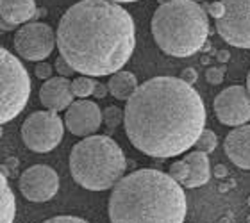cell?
I'll use <instances>...</instances> for the list:
<instances>
[{
	"mask_svg": "<svg viewBox=\"0 0 250 223\" xmlns=\"http://www.w3.org/2000/svg\"><path fill=\"white\" fill-rule=\"evenodd\" d=\"M206 123L204 100L181 77H154L127 100L124 127L130 145L156 159L177 157L198 141Z\"/></svg>",
	"mask_w": 250,
	"mask_h": 223,
	"instance_id": "cell-1",
	"label": "cell"
},
{
	"mask_svg": "<svg viewBox=\"0 0 250 223\" xmlns=\"http://www.w3.org/2000/svg\"><path fill=\"white\" fill-rule=\"evenodd\" d=\"M58 50L81 75L105 77L124 70L136 48L129 11L111 0H81L58 25Z\"/></svg>",
	"mask_w": 250,
	"mask_h": 223,
	"instance_id": "cell-2",
	"label": "cell"
},
{
	"mask_svg": "<svg viewBox=\"0 0 250 223\" xmlns=\"http://www.w3.org/2000/svg\"><path fill=\"white\" fill-rule=\"evenodd\" d=\"M107 213L111 223H184L186 195L168 173L143 168L113 187Z\"/></svg>",
	"mask_w": 250,
	"mask_h": 223,
	"instance_id": "cell-3",
	"label": "cell"
},
{
	"mask_svg": "<svg viewBox=\"0 0 250 223\" xmlns=\"http://www.w3.org/2000/svg\"><path fill=\"white\" fill-rule=\"evenodd\" d=\"M150 29L157 47L173 57L195 56L209 38L208 15L193 0H173L159 5L152 16Z\"/></svg>",
	"mask_w": 250,
	"mask_h": 223,
	"instance_id": "cell-4",
	"label": "cell"
},
{
	"mask_svg": "<svg viewBox=\"0 0 250 223\" xmlns=\"http://www.w3.org/2000/svg\"><path fill=\"white\" fill-rule=\"evenodd\" d=\"M127 159L113 138L95 134L75 143L70 152V173L88 191H105L124 179Z\"/></svg>",
	"mask_w": 250,
	"mask_h": 223,
	"instance_id": "cell-5",
	"label": "cell"
},
{
	"mask_svg": "<svg viewBox=\"0 0 250 223\" xmlns=\"http://www.w3.org/2000/svg\"><path fill=\"white\" fill-rule=\"evenodd\" d=\"M0 73H2L0 122L5 125L25 109L31 97V77L20 59L5 48L0 50Z\"/></svg>",
	"mask_w": 250,
	"mask_h": 223,
	"instance_id": "cell-6",
	"label": "cell"
},
{
	"mask_svg": "<svg viewBox=\"0 0 250 223\" xmlns=\"http://www.w3.org/2000/svg\"><path fill=\"white\" fill-rule=\"evenodd\" d=\"M62 120L54 111H36L29 114L21 125V140L29 150L36 154L52 152L62 141Z\"/></svg>",
	"mask_w": 250,
	"mask_h": 223,
	"instance_id": "cell-7",
	"label": "cell"
},
{
	"mask_svg": "<svg viewBox=\"0 0 250 223\" xmlns=\"http://www.w3.org/2000/svg\"><path fill=\"white\" fill-rule=\"evenodd\" d=\"M224 15L216 23V32L230 47L250 48V0H222Z\"/></svg>",
	"mask_w": 250,
	"mask_h": 223,
	"instance_id": "cell-8",
	"label": "cell"
},
{
	"mask_svg": "<svg viewBox=\"0 0 250 223\" xmlns=\"http://www.w3.org/2000/svg\"><path fill=\"white\" fill-rule=\"evenodd\" d=\"M54 47H58V36L43 21H29L15 34V50L25 61H45L54 52Z\"/></svg>",
	"mask_w": 250,
	"mask_h": 223,
	"instance_id": "cell-9",
	"label": "cell"
},
{
	"mask_svg": "<svg viewBox=\"0 0 250 223\" xmlns=\"http://www.w3.org/2000/svg\"><path fill=\"white\" fill-rule=\"evenodd\" d=\"M213 107L220 123L241 127L250 120V91L243 86H229L216 95Z\"/></svg>",
	"mask_w": 250,
	"mask_h": 223,
	"instance_id": "cell-10",
	"label": "cell"
},
{
	"mask_svg": "<svg viewBox=\"0 0 250 223\" xmlns=\"http://www.w3.org/2000/svg\"><path fill=\"white\" fill-rule=\"evenodd\" d=\"M18 186L29 202H48L59 191V175L47 164H34L21 173Z\"/></svg>",
	"mask_w": 250,
	"mask_h": 223,
	"instance_id": "cell-11",
	"label": "cell"
},
{
	"mask_svg": "<svg viewBox=\"0 0 250 223\" xmlns=\"http://www.w3.org/2000/svg\"><path fill=\"white\" fill-rule=\"evenodd\" d=\"M104 122L102 111L91 100H77L64 113V125L73 136L89 138L95 136Z\"/></svg>",
	"mask_w": 250,
	"mask_h": 223,
	"instance_id": "cell-12",
	"label": "cell"
},
{
	"mask_svg": "<svg viewBox=\"0 0 250 223\" xmlns=\"http://www.w3.org/2000/svg\"><path fill=\"white\" fill-rule=\"evenodd\" d=\"M72 82L66 77H52L45 81L40 88V102L48 111H64L73 104Z\"/></svg>",
	"mask_w": 250,
	"mask_h": 223,
	"instance_id": "cell-13",
	"label": "cell"
},
{
	"mask_svg": "<svg viewBox=\"0 0 250 223\" xmlns=\"http://www.w3.org/2000/svg\"><path fill=\"white\" fill-rule=\"evenodd\" d=\"M224 150L238 168L250 170V125H241L230 130L225 138Z\"/></svg>",
	"mask_w": 250,
	"mask_h": 223,
	"instance_id": "cell-14",
	"label": "cell"
},
{
	"mask_svg": "<svg viewBox=\"0 0 250 223\" xmlns=\"http://www.w3.org/2000/svg\"><path fill=\"white\" fill-rule=\"evenodd\" d=\"M36 2L34 0H0V16L4 23H9L16 29L25 25L27 21L36 16Z\"/></svg>",
	"mask_w": 250,
	"mask_h": 223,
	"instance_id": "cell-15",
	"label": "cell"
},
{
	"mask_svg": "<svg viewBox=\"0 0 250 223\" xmlns=\"http://www.w3.org/2000/svg\"><path fill=\"white\" fill-rule=\"evenodd\" d=\"M183 161L189 166V177H188L184 187L193 189V187L206 186L211 179V164H209L208 154H204L200 150L188 152V154H184Z\"/></svg>",
	"mask_w": 250,
	"mask_h": 223,
	"instance_id": "cell-16",
	"label": "cell"
},
{
	"mask_svg": "<svg viewBox=\"0 0 250 223\" xmlns=\"http://www.w3.org/2000/svg\"><path fill=\"white\" fill-rule=\"evenodd\" d=\"M107 88H109L111 97H115L116 100L127 102L136 93V89L140 88V84H138V79H136V75L132 72L120 70V72L111 75Z\"/></svg>",
	"mask_w": 250,
	"mask_h": 223,
	"instance_id": "cell-17",
	"label": "cell"
},
{
	"mask_svg": "<svg viewBox=\"0 0 250 223\" xmlns=\"http://www.w3.org/2000/svg\"><path fill=\"white\" fill-rule=\"evenodd\" d=\"M0 186H2V195H0V207H2V211H0V223H13L16 216V198L5 175H2Z\"/></svg>",
	"mask_w": 250,
	"mask_h": 223,
	"instance_id": "cell-18",
	"label": "cell"
},
{
	"mask_svg": "<svg viewBox=\"0 0 250 223\" xmlns=\"http://www.w3.org/2000/svg\"><path fill=\"white\" fill-rule=\"evenodd\" d=\"M95 88H97V82L88 75H79L72 81L73 95L81 100H86L88 97H91L95 93Z\"/></svg>",
	"mask_w": 250,
	"mask_h": 223,
	"instance_id": "cell-19",
	"label": "cell"
},
{
	"mask_svg": "<svg viewBox=\"0 0 250 223\" xmlns=\"http://www.w3.org/2000/svg\"><path fill=\"white\" fill-rule=\"evenodd\" d=\"M102 116H104V123L109 132H115V130L124 123V111H122L120 107H116V105L105 107Z\"/></svg>",
	"mask_w": 250,
	"mask_h": 223,
	"instance_id": "cell-20",
	"label": "cell"
},
{
	"mask_svg": "<svg viewBox=\"0 0 250 223\" xmlns=\"http://www.w3.org/2000/svg\"><path fill=\"white\" fill-rule=\"evenodd\" d=\"M216 146H218V138H216V134H214L211 129H204V132L200 134L198 141L195 143V148L204 152V154H208V156L211 152H214Z\"/></svg>",
	"mask_w": 250,
	"mask_h": 223,
	"instance_id": "cell-21",
	"label": "cell"
},
{
	"mask_svg": "<svg viewBox=\"0 0 250 223\" xmlns=\"http://www.w3.org/2000/svg\"><path fill=\"white\" fill-rule=\"evenodd\" d=\"M168 175L172 177L175 182H179L181 186H184L188 181V177H189V166H188L183 159H181V161H175L168 168Z\"/></svg>",
	"mask_w": 250,
	"mask_h": 223,
	"instance_id": "cell-22",
	"label": "cell"
},
{
	"mask_svg": "<svg viewBox=\"0 0 250 223\" xmlns=\"http://www.w3.org/2000/svg\"><path fill=\"white\" fill-rule=\"evenodd\" d=\"M225 77V68L224 66H211L208 68V72H206V79H208L209 84H222Z\"/></svg>",
	"mask_w": 250,
	"mask_h": 223,
	"instance_id": "cell-23",
	"label": "cell"
},
{
	"mask_svg": "<svg viewBox=\"0 0 250 223\" xmlns=\"http://www.w3.org/2000/svg\"><path fill=\"white\" fill-rule=\"evenodd\" d=\"M54 68L58 70V73H59V77H72L73 73H75V70H73L72 66H70V62L64 59V57H61L59 56L58 59H56V64H54Z\"/></svg>",
	"mask_w": 250,
	"mask_h": 223,
	"instance_id": "cell-24",
	"label": "cell"
},
{
	"mask_svg": "<svg viewBox=\"0 0 250 223\" xmlns=\"http://www.w3.org/2000/svg\"><path fill=\"white\" fill-rule=\"evenodd\" d=\"M34 73H36L38 79L48 81V79H52V64H48V62H45V61L38 62L36 68H34Z\"/></svg>",
	"mask_w": 250,
	"mask_h": 223,
	"instance_id": "cell-25",
	"label": "cell"
},
{
	"mask_svg": "<svg viewBox=\"0 0 250 223\" xmlns=\"http://www.w3.org/2000/svg\"><path fill=\"white\" fill-rule=\"evenodd\" d=\"M202 9L208 11L214 20H218L220 16L224 15V4H222V0H218V2H211V4H204Z\"/></svg>",
	"mask_w": 250,
	"mask_h": 223,
	"instance_id": "cell-26",
	"label": "cell"
},
{
	"mask_svg": "<svg viewBox=\"0 0 250 223\" xmlns=\"http://www.w3.org/2000/svg\"><path fill=\"white\" fill-rule=\"evenodd\" d=\"M43 223H89L83 218H77V216H54V218L45 220Z\"/></svg>",
	"mask_w": 250,
	"mask_h": 223,
	"instance_id": "cell-27",
	"label": "cell"
},
{
	"mask_svg": "<svg viewBox=\"0 0 250 223\" xmlns=\"http://www.w3.org/2000/svg\"><path fill=\"white\" fill-rule=\"evenodd\" d=\"M181 79H183L184 82L189 84V86H193V84L197 82V79H198V73L195 68H184L183 72H181Z\"/></svg>",
	"mask_w": 250,
	"mask_h": 223,
	"instance_id": "cell-28",
	"label": "cell"
},
{
	"mask_svg": "<svg viewBox=\"0 0 250 223\" xmlns=\"http://www.w3.org/2000/svg\"><path fill=\"white\" fill-rule=\"evenodd\" d=\"M16 164H18V161H16V159H7V161H5V164L2 166V173L7 177V173H9V170H11V175H15V173H16Z\"/></svg>",
	"mask_w": 250,
	"mask_h": 223,
	"instance_id": "cell-29",
	"label": "cell"
},
{
	"mask_svg": "<svg viewBox=\"0 0 250 223\" xmlns=\"http://www.w3.org/2000/svg\"><path fill=\"white\" fill-rule=\"evenodd\" d=\"M109 95V88L105 86V84H100V82H97V88H95V93H93V97H97V99H105Z\"/></svg>",
	"mask_w": 250,
	"mask_h": 223,
	"instance_id": "cell-30",
	"label": "cell"
},
{
	"mask_svg": "<svg viewBox=\"0 0 250 223\" xmlns=\"http://www.w3.org/2000/svg\"><path fill=\"white\" fill-rule=\"evenodd\" d=\"M227 175V168L224 166V164H216L214 166V177H218V179H222V177Z\"/></svg>",
	"mask_w": 250,
	"mask_h": 223,
	"instance_id": "cell-31",
	"label": "cell"
},
{
	"mask_svg": "<svg viewBox=\"0 0 250 223\" xmlns=\"http://www.w3.org/2000/svg\"><path fill=\"white\" fill-rule=\"evenodd\" d=\"M216 57H218L220 62H227L230 59V54L227 52V50H220V52L216 54Z\"/></svg>",
	"mask_w": 250,
	"mask_h": 223,
	"instance_id": "cell-32",
	"label": "cell"
},
{
	"mask_svg": "<svg viewBox=\"0 0 250 223\" xmlns=\"http://www.w3.org/2000/svg\"><path fill=\"white\" fill-rule=\"evenodd\" d=\"M111 2H116V4H130V2H138V0H111Z\"/></svg>",
	"mask_w": 250,
	"mask_h": 223,
	"instance_id": "cell-33",
	"label": "cell"
},
{
	"mask_svg": "<svg viewBox=\"0 0 250 223\" xmlns=\"http://www.w3.org/2000/svg\"><path fill=\"white\" fill-rule=\"evenodd\" d=\"M47 15V11L43 9V7H40V9L36 11V18H40V16H45Z\"/></svg>",
	"mask_w": 250,
	"mask_h": 223,
	"instance_id": "cell-34",
	"label": "cell"
},
{
	"mask_svg": "<svg viewBox=\"0 0 250 223\" xmlns=\"http://www.w3.org/2000/svg\"><path fill=\"white\" fill-rule=\"evenodd\" d=\"M159 2V5H165V4H170V2H173V0H157Z\"/></svg>",
	"mask_w": 250,
	"mask_h": 223,
	"instance_id": "cell-35",
	"label": "cell"
},
{
	"mask_svg": "<svg viewBox=\"0 0 250 223\" xmlns=\"http://www.w3.org/2000/svg\"><path fill=\"white\" fill-rule=\"evenodd\" d=\"M247 89L250 91V72H249V75H247Z\"/></svg>",
	"mask_w": 250,
	"mask_h": 223,
	"instance_id": "cell-36",
	"label": "cell"
},
{
	"mask_svg": "<svg viewBox=\"0 0 250 223\" xmlns=\"http://www.w3.org/2000/svg\"><path fill=\"white\" fill-rule=\"evenodd\" d=\"M193 2H197V4H198V2H204V0H193Z\"/></svg>",
	"mask_w": 250,
	"mask_h": 223,
	"instance_id": "cell-37",
	"label": "cell"
},
{
	"mask_svg": "<svg viewBox=\"0 0 250 223\" xmlns=\"http://www.w3.org/2000/svg\"><path fill=\"white\" fill-rule=\"evenodd\" d=\"M249 205H250V197H249Z\"/></svg>",
	"mask_w": 250,
	"mask_h": 223,
	"instance_id": "cell-38",
	"label": "cell"
}]
</instances>
